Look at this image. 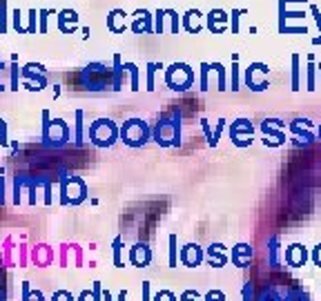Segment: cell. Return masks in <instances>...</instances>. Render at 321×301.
<instances>
[{
    "label": "cell",
    "instance_id": "cell-7",
    "mask_svg": "<svg viewBox=\"0 0 321 301\" xmlns=\"http://www.w3.org/2000/svg\"><path fill=\"white\" fill-rule=\"evenodd\" d=\"M310 259V252L306 246L301 243H292V246L286 248V264L288 268H304Z\"/></svg>",
    "mask_w": 321,
    "mask_h": 301
},
{
    "label": "cell",
    "instance_id": "cell-24",
    "mask_svg": "<svg viewBox=\"0 0 321 301\" xmlns=\"http://www.w3.org/2000/svg\"><path fill=\"white\" fill-rule=\"evenodd\" d=\"M141 301H152V293H150V281H143V286H141Z\"/></svg>",
    "mask_w": 321,
    "mask_h": 301
},
{
    "label": "cell",
    "instance_id": "cell-16",
    "mask_svg": "<svg viewBox=\"0 0 321 301\" xmlns=\"http://www.w3.org/2000/svg\"><path fill=\"white\" fill-rule=\"evenodd\" d=\"M203 301H228V297H225L223 290L212 288V290H208V293L203 295Z\"/></svg>",
    "mask_w": 321,
    "mask_h": 301
},
{
    "label": "cell",
    "instance_id": "cell-21",
    "mask_svg": "<svg viewBox=\"0 0 321 301\" xmlns=\"http://www.w3.org/2000/svg\"><path fill=\"white\" fill-rule=\"evenodd\" d=\"M292 89H299V58H292Z\"/></svg>",
    "mask_w": 321,
    "mask_h": 301
},
{
    "label": "cell",
    "instance_id": "cell-11",
    "mask_svg": "<svg viewBox=\"0 0 321 301\" xmlns=\"http://www.w3.org/2000/svg\"><path fill=\"white\" fill-rule=\"evenodd\" d=\"M123 239L116 237L112 241V261H114V268H125V264H123Z\"/></svg>",
    "mask_w": 321,
    "mask_h": 301
},
{
    "label": "cell",
    "instance_id": "cell-2",
    "mask_svg": "<svg viewBox=\"0 0 321 301\" xmlns=\"http://www.w3.org/2000/svg\"><path fill=\"white\" fill-rule=\"evenodd\" d=\"M121 136H123V141H125L127 145L138 147V145H143V143L147 141V136H150V130H147V125H145L143 121H138V118H132V121H127L125 125H123Z\"/></svg>",
    "mask_w": 321,
    "mask_h": 301
},
{
    "label": "cell",
    "instance_id": "cell-12",
    "mask_svg": "<svg viewBox=\"0 0 321 301\" xmlns=\"http://www.w3.org/2000/svg\"><path fill=\"white\" fill-rule=\"evenodd\" d=\"M179 237L176 234H170V250H167V255H170V268H176L179 266Z\"/></svg>",
    "mask_w": 321,
    "mask_h": 301
},
{
    "label": "cell",
    "instance_id": "cell-10",
    "mask_svg": "<svg viewBox=\"0 0 321 301\" xmlns=\"http://www.w3.org/2000/svg\"><path fill=\"white\" fill-rule=\"evenodd\" d=\"M252 255H255V248L250 246V243H237V246L232 248V255H230V259H232V266L237 268H248L252 261Z\"/></svg>",
    "mask_w": 321,
    "mask_h": 301
},
{
    "label": "cell",
    "instance_id": "cell-29",
    "mask_svg": "<svg viewBox=\"0 0 321 301\" xmlns=\"http://www.w3.org/2000/svg\"><path fill=\"white\" fill-rule=\"evenodd\" d=\"M76 301H94V293L92 290H83V293L76 297Z\"/></svg>",
    "mask_w": 321,
    "mask_h": 301
},
{
    "label": "cell",
    "instance_id": "cell-26",
    "mask_svg": "<svg viewBox=\"0 0 321 301\" xmlns=\"http://www.w3.org/2000/svg\"><path fill=\"white\" fill-rule=\"evenodd\" d=\"M92 293H94V301H103V286H100V281H94Z\"/></svg>",
    "mask_w": 321,
    "mask_h": 301
},
{
    "label": "cell",
    "instance_id": "cell-28",
    "mask_svg": "<svg viewBox=\"0 0 321 301\" xmlns=\"http://www.w3.org/2000/svg\"><path fill=\"white\" fill-rule=\"evenodd\" d=\"M201 89H208V69H210V65H203L201 67Z\"/></svg>",
    "mask_w": 321,
    "mask_h": 301
},
{
    "label": "cell",
    "instance_id": "cell-4",
    "mask_svg": "<svg viewBox=\"0 0 321 301\" xmlns=\"http://www.w3.org/2000/svg\"><path fill=\"white\" fill-rule=\"evenodd\" d=\"M205 259V250L199 246V243H188V246L181 248L179 252V261L185 268H199Z\"/></svg>",
    "mask_w": 321,
    "mask_h": 301
},
{
    "label": "cell",
    "instance_id": "cell-19",
    "mask_svg": "<svg viewBox=\"0 0 321 301\" xmlns=\"http://www.w3.org/2000/svg\"><path fill=\"white\" fill-rule=\"evenodd\" d=\"M152 301H179V297H176L172 290H159V293L152 297Z\"/></svg>",
    "mask_w": 321,
    "mask_h": 301
},
{
    "label": "cell",
    "instance_id": "cell-20",
    "mask_svg": "<svg viewBox=\"0 0 321 301\" xmlns=\"http://www.w3.org/2000/svg\"><path fill=\"white\" fill-rule=\"evenodd\" d=\"M49 301H76V297L69 293V290H56Z\"/></svg>",
    "mask_w": 321,
    "mask_h": 301
},
{
    "label": "cell",
    "instance_id": "cell-9",
    "mask_svg": "<svg viewBox=\"0 0 321 301\" xmlns=\"http://www.w3.org/2000/svg\"><path fill=\"white\" fill-rule=\"evenodd\" d=\"M205 259L212 268H223L230 264V255H228V248L223 243H212L210 248H205Z\"/></svg>",
    "mask_w": 321,
    "mask_h": 301
},
{
    "label": "cell",
    "instance_id": "cell-23",
    "mask_svg": "<svg viewBox=\"0 0 321 301\" xmlns=\"http://www.w3.org/2000/svg\"><path fill=\"white\" fill-rule=\"evenodd\" d=\"M310 259H313V264L317 266V268H321V243L313 248V252H310Z\"/></svg>",
    "mask_w": 321,
    "mask_h": 301
},
{
    "label": "cell",
    "instance_id": "cell-22",
    "mask_svg": "<svg viewBox=\"0 0 321 301\" xmlns=\"http://www.w3.org/2000/svg\"><path fill=\"white\" fill-rule=\"evenodd\" d=\"M83 138V112H76V141Z\"/></svg>",
    "mask_w": 321,
    "mask_h": 301
},
{
    "label": "cell",
    "instance_id": "cell-15",
    "mask_svg": "<svg viewBox=\"0 0 321 301\" xmlns=\"http://www.w3.org/2000/svg\"><path fill=\"white\" fill-rule=\"evenodd\" d=\"M241 297H243V301H257V290H255V284H252V281H246V284H243Z\"/></svg>",
    "mask_w": 321,
    "mask_h": 301
},
{
    "label": "cell",
    "instance_id": "cell-17",
    "mask_svg": "<svg viewBox=\"0 0 321 301\" xmlns=\"http://www.w3.org/2000/svg\"><path fill=\"white\" fill-rule=\"evenodd\" d=\"M179 301H203V295H201L199 290L190 288V290H183V293H181Z\"/></svg>",
    "mask_w": 321,
    "mask_h": 301
},
{
    "label": "cell",
    "instance_id": "cell-5",
    "mask_svg": "<svg viewBox=\"0 0 321 301\" xmlns=\"http://www.w3.org/2000/svg\"><path fill=\"white\" fill-rule=\"evenodd\" d=\"M152 248L147 243H134L127 252V259L134 268H150L152 264Z\"/></svg>",
    "mask_w": 321,
    "mask_h": 301
},
{
    "label": "cell",
    "instance_id": "cell-31",
    "mask_svg": "<svg viewBox=\"0 0 321 301\" xmlns=\"http://www.w3.org/2000/svg\"><path fill=\"white\" fill-rule=\"evenodd\" d=\"M125 299H127V290L123 288L121 293H118V297H116V301H125Z\"/></svg>",
    "mask_w": 321,
    "mask_h": 301
},
{
    "label": "cell",
    "instance_id": "cell-30",
    "mask_svg": "<svg viewBox=\"0 0 321 301\" xmlns=\"http://www.w3.org/2000/svg\"><path fill=\"white\" fill-rule=\"evenodd\" d=\"M103 301H116L112 297V293H109V290H103Z\"/></svg>",
    "mask_w": 321,
    "mask_h": 301
},
{
    "label": "cell",
    "instance_id": "cell-27",
    "mask_svg": "<svg viewBox=\"0 0 321 301\" xmlns=\"http://www.w3.org/2000/svg\"><path fill=\"white\" fill-rule=\"evenodd\" d=\"M127 69H129V76H132V89H138V71H136V67L127 65Z\"/></svg>",
    "mask_w": 321,
    "mask_h": 301
},
{
    "label": "cell",
    "instance_id": "cell-1",
    "mask_svg": "<svg viewBox=\"0 0 321 301\" xmlns=\"http://www.w3.org/2000/svg\"><path fill=\"white\" fill-rule=\"evenodd\" d=\"M116 136H118L116 125H114L112 121H105V118L103 121H96L92 127H89V138L100 147L112 145V143L116 141Z\"/></svg>",
    "mask_w": 321,
    "mask_h": 301
},
{
    "label": "cell",
    "instance_id": "cell-25",
    "mask_svg": "<svg viewBox=\"0 0 321 301\" xmlns=\"http://www.w3.org/2000/svg\"><path fill=\"white\" fill-rule=\"evenodd\" d=\"M212 69H217V74H219V89H225V71H223V67L221 65H212Z\"/></svg>",
    "mask_w": 321,
    "mask_h": 301
},
{
    "label": "cell",
    "instance_id": "cell-6",
    "mask_svg": "<svg viewBox=\"0 0 321 301\" xmlns=\"http://www.w3.org/2000/svg\"><path fill=\"white\" fill-rule=\"evenodd\" d=\"M230 136H232V141L237 143L239 147L250 145V136H252L250 121H246V118H239V121H234L232 127H230Z\"/></svg>",
    "mask_w": 321,
    "mask_h": 301
},
{
    "label": "cell",
    "instance_id": "cell-18",
    "mask_svg": "<svg viewBox=\"0 0 321 301\" xmlns=\"http://www.w3.org/2000/svg\"><path fill=\"white\" fill-rule=\"evenodd\" d=\"M286 301H310V297L301 288H292L290 293L286 295Z\"/></svg>",
    "mask_w": 321,
    "mask_h": 301
},
{
    "label": "cell",
    "instance_id": "cell-3",
    "mask_svg": "<svg viewBox=\"0 0 321 301\" xmlns=\"http://www.w3.org/2000/svg\"><path fill=\"white\" fill-rule=\"evenodd\" d=\"M165 80L172 89H181V92H183V89H188L190 85H192L194 74L188 65H172L170 69H167Z\"/></svg>",
    "mask_w": 321,
    "mask_h": 301
},
{
    "label": "cell",
    "instance_id": "cell-8",
    "mask_svg": "<svg viewBox=\"0 0 321 301\" xmlns=\"http://www.w3.org/2000/svg\"><path fill=\"white\" fill-rule=\"evenodd\" d=\"M284 264H286V248H281L279 237H270V241H268V266L272 270H279Z\"/></svg>",
    "mask_w": 321,
    "mask_h": 301
},
{
    "label": "cell",
    "instance_id": "cell-13",
    "mask_svg": "<svg viewBox=\"0 0 321 301\" xmlns=\"http://www.w3.org/2000/svg\"><path fill=\"white\" fill-rule=\"evenodd\" d=\"M22 301H45L40 290H31L29 281H22Z\"/></svg>",
    "mask_w": 321,
    "mask_h": 301
},
{
    "label": "cell",
    "instance_id": "cell-14",
    "mask_svg": "<svg viewBox=\"0 0 321 301\" xmlns=\"http://www.w3.org/2000/svg\"><path fill=\"white\" fill-rule=\"evenodd\" d=\"M257 301H286V297H279L275 290L266 286V288H261V290L257 293Z\"/></svg>",
    "mask_w": 321,
    "mask_h": 301
}]
</instances>
